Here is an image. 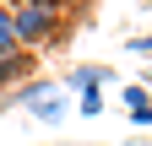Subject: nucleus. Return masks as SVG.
Returning a JSON list of instances; mask_svg holds the SVG:
<instances>
[{
  "label": "nucleus",
  "instance_id": "obj_1",
  "mask_svg": "<svg viewBox=\"0 0 152 146\" xmlns=\"http://www.w3.org/2000/svg\"><path fill=\"white\" fill-rule=\"evenodd\" d=\"M11 27H16V49H49L65 38V16L60 11H44L33 6V0H22V6H11Z\"/></svg>",
  "mask_w": 152,
  "mask_h": 146
},
{
  "label": "nucleus",
  "instance_id": "obj_2",
  "mask_svg": "<svg viewBox=\"0 0 152 146\" xmlns=\"http://www.w3.org/2000/svg\"><path fill=\"white\" fill-rule=\"evenodd\" d=\"M6 103H22L27 114H33V119H44V124H60L71 108H76V103L65 98V87H60V81H27L22 92L6 98Z\"/></svg>",
  "mask_w": 152,
  "mask_h": 146
},
{
  "label": "nucleus",
  "instance_id": "obj_3",
  "mask_svg": "<svg viewBox=\"0 0 152 146\" xmlns=\"http://www.w3.org/2000/svg\"><path fill=\"white\" fill-rule=\"evenodd\" d=\"M33 70H38V54H27V49L6 54V60H0V92H6V87H27Z\"/></svg>",
  "mask_w": 152,
  "mask_h": 146
},
{
  "label": "nucleus",
  "instance_id": "obj_4",
  "mask_svg": "<svg viewBox=\"0 0 152 146\" xmlns=\"http://www.w3.org/2000/svg\"><path fill=\"white\" fill-rule=\"evenodd\" d=\"M109 76H114L109 65H71L60 87H71V92L82 98V92H103V81H109Z\"/></svg>",
  "mask_w": 152,
  "mask_h": 146
},
{
  "label": "nucleus",
  "instance_id": "obj_5",
  "mask_svg": "<svg viewBox=\"0 0 152 146\" xmlns=\"http://www.w3.org/2000/svg\"><path fill=\"white\" fill-rule=\"evenodd\" d=\"M125 114L136 119V124H152V92H147L141 81H130V87H125Z\"/></svg>",
  "mask_w": 152,
  "mask_h": 146
},
{
  "label": "nucleus",
  "instance_id": "obj_6",
  "mask_svg": "<svg viewBox=\"0 0 152 146\" xmlns=\"http://www.w3.org/2000/svg\"><path fill=\"white\" fill-rule=\"evenodd\" d=\"M16 54V27H11V6H0V60Z\"/></svg>",
  "mask_w": 152,
  "mask_h": 146
},
{
  "label": "nucleus",
  "instance_id": "obj_7",
  "mask_svg": "<svg viewBox=\"0 0 152 146\" xmlns=\"http://www.w3.org/2000/svg\"><path fill=\"white\" fill-rule=\"evenodd\" d=\"M76 114H103V92H82V98H76Z\"/></svg>",
  "mask_w": 152,
  "mask_h": 146
},
{
  "label": "nucleus",
  "instance_id": "obj_8",
  "mask_svg": "<svg viewBox=\"0 0 152 146\" xmlns=\"http://www.w3.org/2000/svg\"><path fill=\"white\" fill-rule=\"evenodd\" d=\"M125 54H141V60H152V33H136V38H125Z\"/></svg>",
  "mask_w": 152,
  "mask_h": 146
},
{
  "label": "nucleus",
  "instance_id": "obj_9",
  "mask_svg": "<svg viewBox=\"0 0 152 146\" xmlns=\"http://www.w3.org/2000/svg\"><path fill=\"white\" fill-rule=\"evenodd\" d=\"M33 6H44V11H60V16H65V11L76 6V0H33Z\"/></svg>",
  "mask_w": 152,
  "mask_h": 146
},
{
  "label": "nucleus",
  "instance_id": "obj_10",
  "mask_svg": "<svg viewBox=\"0 0 152 146\" xmlns=\"http://www.w3.org/2000/svg\"><path fill=\"white\" fill-rule=\"evenodd\" d=\"M141 87H152V60H147V70H141Z\"/></svg>",
  "mask_w": 152,
  "mask_h": 146
},
{
  "label": "nucleus",
  "instance_id": "obj_11",
  "mask_svg": "<svg viewBox=\"0 0 152 146\" xmlns=\"http://www.w3.org/2000/svg\"><path fill=\"white\" fill-rule=\"evenodd\" d=\"M0 6H11V0H0Z\"/></svg>",
  "mask_w": 152,
  "mask_h": 146
},
{
  "label": "nucleus",
  "instance_id": "obj_12",
  "mask_svg": "<svg viewBox=\"0 0 152 146\" xmlns=\"http://www.w3.org/2000/svg\"><path fill=\"white\" fill-rule=\"evenodd\" d=\"M11 6H22V0H11Z\"/></svg>",
  "mask_w": 152,
  "mask_h": 146
}]
</instances>
